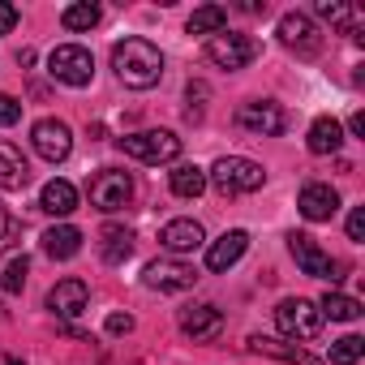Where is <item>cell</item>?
<instances>
[{"instance_id":"1","label":"cell","mask_w":365,"mask_h":365,"mask_svg":"<svg viewBox=\"0 0 365 365\" xmlns=\"http://www.w3.org/2000/svg\"><path fill=\"white\" fill-rule=\"evenodd\" d=\"M112 69L120 78V86L129 91H150L163 78V52L150 39H120L112 48Z\"/></svg>"},{"instance_id":"2","label":"cell","mask_w":365,"mask_h":365,"mask_svg":"<svg viewBox=\"0 0 365 365\" xmlns=\"http://www.w3.org/2000/svg\"><path fill=\"white\" fill-rule=\"evenodd\" d=\"M207 180L224 198H241V194H258L267 185V172H262V163H254L245 155H224V159H215Z\"/></svg>"},{"instance_id":"3","label":"cell","mask_w":365,"mask_h":365,"mask_svg":"<svg viewBox=\"0 0 365 365\" xmlns=\"http://www.w3.org/2000/svg\"><path fill=\"white\" fill-rule=\"evenodd\" d=\"M86 194H91V207L95 211H125L129 202H133V176L129 172H120V168H99L95 176H91V185H86Z\"/></svg>"},{"instance_id":"4","label":"cell","mask_w":365,"mask_h":365,"mask_svg":"<svg viewBox=\"0 0 365 365\" xmlns=\"http://www.w3.org/2000/svg\"><path fill=\"white\" fill-rule=\"evenodd\" d=\"M120 150L138 163H172L180 155V138L172 129H142V133H125Z\"/></svg>"},{"instance_id":"5","label":"cell","mask_w":365,"mask_h":365,"mask_svg":"<svg viewBox=\"0 0 365 365\" xmlns=\"http://www.w3.org/2000/svg\"><path fill=\"white\" fill-rule=\"evenodd\" d=\"M275 327H279L288 339L305 344V339H318V335H322V314H318L314 301H305V297H288V301L275 305Z\"/></svg>"},{"instance_id":"6","label":"cell","mask_w":365,"mask_h":365,"mask_svg":"<svg viewBox=\"0 0 365 365\" xmlns=\"http://www.w3.org/2000/svg\"><path fill=\"white\" fill-rule=\"evenodd\" d=\"M48 73H52L56 82H65V86H91V78H95V56H91L82 43H61V48H52V56H48Z\"/></svg>"},{"instance_id":"7","label":"cell","mask_w":365,"mask_h":365,"mask_svg":"<svg viewBox=\"0 0 365 365\" xmlns=\"http://www.w3.org/2000/svg\"><path fill=\"white\" fill-rule=\"evenodd\" d=\"M194 279H198V271L180 258H155L142 267V284L150 292H185V288H194Z\"/></svg>"},{"instance_id":"8","label":"cell","mask_w":365,"mask_h":365,"mask_svg":"<svg viewBox=\"0 0 365 365\" xmlns=\"http://www.w3.org/2000/svg\"><path fill=\"white\" fill-rule=\"evenodd\" d=\"M207 56H211V65H220V69H245L254 56H258V39H250V35H232V31H220V35H211L207 39Z\"/></svg>"},{"instance_id":"9","label":"cell","mask_w":365,"mask_h":365,"mask_svg":"<svg viewBox=\"0 0 365 365\" xmlns=\"http://www.w3.org/2000/svg\"><path fill=\"white\" fill-rule=\"evenodd\" d=\"M31 142H35V150H39L48 163H61V159H69V150H73V129H69L65 120H56V116H43V120H35Z\"/></svg>"},{"instance_id":"10","label":"cell","mask_w":365,"mask_h":365,"mask_svg":"<svg viewBox=\"0 0 365 365\" xmlns=\"http://www.w3.org/2000/svg\"><path fill=\"white\" fill-rule=\"evenodd\" d=\"M237 120H241V129H250V133H258V138H279V133L288 129V112H284L279 103H271V99L245 103V108L237 112Z\"/></svg>"},{"instance_id":"11","label":"cell","mask_w":365,"mask_h":365,"mask_svg":"<svg viewBox=\"0 0 365 365\" xmlns=\"http://www.w3.org/2000/svg\"><path fill=\"white\" fill-rule=\"evenodd\" d=\"M288 250H292V258H297V267H301L305 275H314V279H339V275H335V271H339V262H335L327 250H318V241H314V237L292 232V237H288Z\"/></svg>"},{"instance_id":"12","label":"cell","mask_w":365,"mask_h":365,"mask_svg":"<svg viewBox=\"0 0 365 365\" xmlns=\"http://www.w3.org/2000/svg\"><path fill=\"white\" fill-rule=\"evenodd\" d=\"M279 43L292 48V52H301V56H314L322 48V35H318V26H314L309 14H297L292 9V14L279 18Z\"/></svg>"},{"instance_id":"13","label":"cell","mask_w":365,"mask_h":365,"mask_svg":"<svg viewBox=\"0 0 365 365\" xmlns=\"http://www.w3.org/2000/svg\"><path fill=\"white\" fill-rule=\"evenodd\" d=\"M180 331H185L190 339H198V344H211L224 331V314L211 301H198V305H190L185 314H180Z\"/></svg>"},{"instance_id":"14","label":"cell","mask_w":365,"mask_h":365,"mask_svg":"<svg viewBox=\"0 0 365 365\" xmlns=\"http://www.w3.org/2000/svg\"><path fill=\"white\" fill-rule=\"evenodd\" d=\"M297 211H301L309 224H322V220H331V215L339 211V194H335L331 185H322V180H309V185L297 194Z\"/></svg>"},{"instance_id":"15","label":"cell","mask_w":365,"mask_h":365,"mask_svg":"<svg viewBox=\"0 0 365 365\" xmlns=\"http://www.w3.org/2000/svg\"><path fill=\"white\" fill-rule=\"evenodd\" d=\"M202 241H207V232H202L198 220H172V224L159 228V245L168 254H194Z\"/></svg>"},{"instance_id":"16","label":"cell","mask_w":365,"mask_h":365,"mask_svg":"<svg viewBox=\"0 0 365 365\" xmlns=\"http://www.w3.org/2000/svg\"><path fill=\"white\" fill-rule=\"evenodd\" d=\"M86 301H91V288H86L82 279H61V284L48 292V309H52L56 318H78V314L86 309Z\"/></svg>"},{"instance_id":"17","label":"cell","mask_w":365,"mask_h":365,"mask_svg":"<svg viewBox=\"0 0 365 365\" xmlns=\"http://www.w3.org/2000/svg\"><path fill=\"white\" fill-rule=\"evenodd\" d=\"M245 250H250V232H245V228H232V232H224V237L207 250V267H211V271H228V267H237V262L245 258Z\"/></svg>"},{"instance_id":"18","label":"cell","mask_w":365,"mask_h":365,"mask_svg":"<svg viewBox=\"0 0 365 365\" xmlns=\"http://www.w3.org/2000/svg\"><path fill=\"white\" fill-rule=\"evenodd\" d=\"M26 180H31L26 155L14 142H0V190H26Z\"/></svg>"},{"instance_id":"19","label":"cell","mask_w":365,"mask_h":365,"mask_svg":"<svg viewBox=\"0 0 365 365\" xmlns=\"http://www.w3.org/2000/svg\"><path fill=\"white\" fill-rule=\"evenodd\" d=\"M305 146H309L314 155H335V150L344 146V125H339L335 116H318V120L309 125V138H305Z\"/></svg>"},{"instance_id":"20","label":"cell","mask_w":365,"mask_h":365,"mask_svg":"<svg viewBox=\"0 0 365 365\" xmlns=\"http://www.w3.org/2000/svg\"><path fill=\"white\" fill-rule=\"evenodd\" d=\"M39 207H43L48 215L65 220V215H73V211H78V190L69 185V180H48L43 194H39Z\"/></svg>"},{"instance_id":"21","label":"cell","mask_w":365,"mask_h":365,"mask_svg":"<svg viewBox=\"0 0 365 365\" xmlns=\"http://www.w3.org/2000/svg\"><path fill=\"white\" fill-rule=\"evenodd\" d=\"M78 250H82V232H78L73 224H56V228L43 232V254H48V258L65 262V258H73Z\"/></svg>"},{"instance_id":"22","label":"cell","mask_w":365,"mask_h":365,"mask_svg":"<svg viewBox=\"0 0 365 365\" xmlns=\"http://www.w3.org/2000/svg\"><path fill=\"white\" fill-rule=\"evenodd\" d=\"M99 254H103V262H125L129 254H133V232L129 228H120V224H103L99 228Z\"/></svg>"},{"instance_id":"23","label":"cell","mask_w":365,"mask_h":365,"mask_svg":"<svg viewBox=\"0 0 365 365\" xmlns=\"http://www.w3.org/2000/svg\"><path fill=\"white\" fill-rule=\"evenodd\" d=\"M172 194L185 198V202L202 198V194H207V172H202L198 163H176V168H172Z\"/></svg>"},{"instance_id":"24","label":"cell","mask_w":365,"mask_h":365,"mask_svg":"<svg viewBox=\"0 0 365 365\" xmlns=\"http://www.w3.org/2000/svg\"><path fill=\"white\" fill-rule=\"evenodd\" d=\"M250 348L254 352H262V356H279V361H288V365H318L301 344H284V339H267V335H250Z\"/></svg>"},{"instance_id":"25","label":"cell","mask_w":365,"mask_h":365,"mask_svg":"<svg viewBox=\"0 0 365 365\" xmlns=\"http://www.w3.org/2000/svg\"><path fill=\"white\" fill-rule=\"evenodd\" d=\"M318 314L322 318H335V322H352V318H361V301L356 297H344V292H327L318 301Z\"/></svg>"},{"instance_id":"26","label":"cell","mask_w":365,"mask_h":365,"mask_svg":"<svg viewBox=\"0 0 365 365\" xmlns=\"http://www.w3.org/2000/svg\"><path fill=\"white\" fill-rule=\"evenodd\" d=\"M224 26H228V9L224 5H202L190 18V35H220Z\"/></svg>"},{"instance_id":"27","label":"cell","mask_w":365,"mask_h":365,"mask_svg":"<svg viewBox=\"0 0 365 365\" xmlns=\"http://www.w3.org/2000/svg\"><path fill=\"white\" fill-rule=\"evenodd\" d=\"M99 5H91V0H78V5H69L65 14H61V22H65V31H95L99 26Z\"/></svg>"},{"instance_id":"28","label":"cell","mask_w":365,"mask_h":365,"mask_svg":"<svg viewBox=\"0 0 365 365\" xmlns=\"http://www.w3.org/2000/svg\"><path fill=\"white\" fill-rule=\"evenodd\" d=\"M26 275H31V258L26 254H14L5 262V271H0V288H5V292H22L26 288Z\"/></svg>"},{"instance_id":"29","label":"cell","mask_w":365,"mask_h":365,"mask_svg":"<svg viewBox=\"0 0 365 365\" xmlns=\"http://www.w3.org/2000/svg\"><path fill=\"white\" fill-rule=\"evenodd\" d=\"M365 356V339L361 335H344L331 344V365H356Z\"/></svg>"},{"instance_id":"30","label":"cell","mask_w":365,"mask_h":365,"mask_svg":"<svg viewBox=\"0 0 365 365\" xmlns=\"http://www.w3.org/2000/svg\"><path fill=\"white\" fill-rule=\"evenodd\" d=\"M318 14H322L327 22H335V26H348V22H356V9H352V5H339V0H322V5H318Z\"/></svg>"},{"instance_id":"31","label":"cell","mask_w":365,"mask_h":365,"mask_svg":"<svg viewBox=\"0 0 365 365\" xmlns=\"http://www.w3.org/2000/svg\"><path fill=\"white\" fill-rule=\"evenodd\" d=\"M22 120V103L14 99V95H0V129L5 125H18Z\"/></svg>"},{"instance_id":"32","label":"cell","mask_w":365,"mask_h":365,"mask_svg":"<svg viewBox=\"0 0 365 365\" xmlns=\"http://www.w3.org/2000/svg\"><path fill=\"white\" fill-rule=\"evenodd\" d=\"M348 241H365V211L361 207L348 215Z\"/></svg>"},{"instance_id":"33","label":"cell","mask_w":365,"mask_h":365,"mask_svg":"<svg viewBox=\"0 0 365 365\" xmlns=\"http://www.w3.org/2000/svg\"><path fill=\"white\" fill-rule=\"evenodd\" d=\"M18 26V9L9 5V0H0V35H9Z\"/></svg>"},{"instance_id":"34","label":"cell","mask_w":365,"mask_h":365,"mask_svg":"<svg viewBox=\"0 0 365 365\" xmlns=\"http://www.w3.org/2000/svg\"><path fill=\"white\" fill-rule=\"evenodd\" d=\"M133 331V318L129 314H112L108 318V335H129Z\"/></svg>"},{"instance_id":"35","label":"cell","mask_w":365,"mask_h":365,"mask_svg":"<svg viewBox=\"0 0 365 365\" xmlns=\"http://www.w3.org/2000/svg\"><path fill=\"white\" fill-rule=\"evenodd\" d=\"M194 99H207V86L202 82H190V103ZM190 120H198V108H190Z\"/></svg>"},{"instance_id":"36","label":"cell","mask_w":365,"mask_h":365,"mask_svg":"<svg viewBox=\"0 0 365 365\" xmlns=\"http://www.w3.org/2000/svg\"><path fill=\"white\" fill-rule=\"evenodd\" d=\"M14 232V220H9V211L5 207H0V245H5V237Z\"/></svg>"},{"instance_id":"37","label":"cell","mask_w":365,"mask_h":365,"mask_svg":"<svg viewBox=\"0 0 365 365\" xmlns=\"http://www.w3.org/2000/svg\"><path fill=\"white\" fill-rule=\"evenodd\" d=\"M348 129H352V138H361V133H365V112H352V120H348Z\"/></svg>"},{"instance_id":"38","label":"cell","mask_w":365,"mask_h":365,"mask_svg":"<svg viewBox=\"0 0 365 365\" xmlns=\"http://www.w3.org/2000/svg\"><path fill=\"white\" fill-rule=\"evenodd\" d=\"M0 365H26L22 356H0Z\"/></svg>"}]
</instances>
